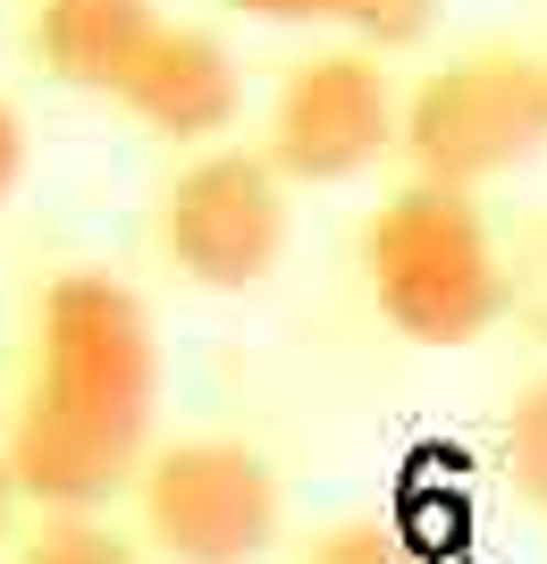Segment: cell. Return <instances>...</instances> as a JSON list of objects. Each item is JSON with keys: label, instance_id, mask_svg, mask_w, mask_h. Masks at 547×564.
Instances as JSON below:
<instances>
[{"label": "cell", "instance_id": "1", "mask_svg": "<svg viewBox=\"0 0 547 564\" xmlns=\"http://www.w3.org/2000/svg\"><path fill=\"white\" fill-rule=\"evenodd\" d=\"M161 413V329L127 279L59 270L34 312V362L9 422L25 506L43 514H101L152 464Z\"/></svg>", "mask_w": 547, "mask_h": 564}, {"label": "cell", "instance_id": "2", "mask_svg": "<svg viewBox=\"0 0 547 564\" xmlns=\"http://www.w3.org/2000/svg\"><path fill=\"white\" fill-rule=\"evenodd\" d=\"M362 286L387 329L429 354L480 346L514 312V270H505L497 228L480 219L463 186H429V177L396 186L362 219Z\"/></svg>", "mask_w": 547, "mask_h": 564}, {"label": "cell", "instance_id": "3", "mask_svg": "<svg viewBox=\"0 0 547 564\" xmlns=\"http://www.w3.org/2000/svg\"><path fill=\"white\" fill-rule=\"evenodd\" d=\"M413 177L429 186H489L547 152V59L539 51H472L429 68L405 94V143Z\"/></svg>", "mask_w": 547, "mask_h": 564}, {"label": "cell", "instance_id": "4", "mask_svg": "<svg viewBox=\"0 0 547 564\" xmlns=\"http://www.w3.org/2000/svg\"><path fill=\"white\" fill-rule=\"evenodd\" d=\"M135 514H143V540L168 564H262L278 547L286 489L262 447L203 430V438L152 447V464L135 480Z\"/></svg>", "mask_w": 547, "mask_h": 564}, {"label": "cell", "instance_id": "5", "mask_svg": "<svg viewBox=\"0 0 547 564\" xmlns=\"http://www.w3.org/2000/svg\"><path fill=\"white\" fill-rule=\"evenodd\" d=\"M168 270L186 286H211V295H244L262 286L286 253V177L262 143H211L194 152L177 177L161 186V212H152Z\"/></svg>", "mask_w": 547, "mask_h": 564}, {"label": "cell", "instance_id": "6", "mask_svg": "<svg viewBox=\"0 0 547 564\" xmlns=\"http://www.w3.org/2000/svg\"><path fill=\"white\" fill-rule=\"evenodd\" d=\"M396 143H405V94L387 85L380 51H311L270 94L262 152L278 161L286 186H346Z\"/></svg>", "mask_w": 547, "mask_h": 564}, {"label": "cell", "instance_id": "7", "mask_svg": "<svg viewBox=\"0 0 547 564\" xmlns=\"http://www.w3.org/2000/svg\"><path fill=\"white\" fill-rule=\"evenodd\" d=\"M110 101H119L127 118H143L161 143H203V152H211L244 110V76H237V59H228L219 34H203V25H186V18H161Z\"/></svg>", "mask_w": 547, "mask_h": 564}, {"label": "cell", "instance_id": "8", "mask_svg": "<svg viewBox=\"0 0 547 564\" xmlns=\"http://www.w3.org/2000/svg\"><path fill=\"white\" fill-rule=\"evenodd\" d=\"M152 25H161L152 0H34L25 43H34V68L51 85H68V94H119L135 51L152 43Z\"/></svg>", "mask_w": 547, "mask_h": 564}, {"label": "cell", "instance_id": "9", "mask_svg": "<svg viewBox=\"0 0 547 564\" xmlns=\"http://www.w3.org/2000/svg\"><path fill=\"white\" fill-rule=\"evenodd\" d=\"M497 464H505V480H514V497H523L530 514H547V371L514 397V413L497 430Z\"/></svg>", "mask_w": 547, "mask_h": 564}, {"label": "cell", "instance_id": "10", "mask_svg": "<svg viewBox=\"0 0 547 564\" xmlns=\"http://www.w3.org/2000/svg\"><path fill=\"white\" fill-rule=\"evenodd\" d=\"M18 564H143L119 531H101L94 514H51L34 540L18 547Z\"/></svg>", "mask_w": 547, "mask_h": 564}, {"label": "cell", "instance_id": "11", "mask_svg": "<svg viewBox=\"0 0 547 564\" xmlns=\"http://www.w3.org/2000/svg\"><path fill=\"white\" fill-rule=\"evenodd\" d=\"M295 564H413V556L387 522H337V531H320Z\"/></svg>", "mask_w": 547, "mask_h": 564}, {"label": "cell", "instance_id": "12", "mask_svg": "<svg viewBox=\"0 0 547 564\" xmlns=\"http://www.w3.org/2000/svg\"><path fill=\"white\" fill-rule=\"evenodd\" d=\"M237 18H262V25H337L346 0H228Z\"/></svg>", "mask_w": 547, "mask_h": 564}, {"label": "cell", "instance_id": "13", "mask_svg": "<svg viewBox=\"0 0 547 564\" xmlns=\"http://www.w3.org/2000/svg\"><path fill=\"white\" fill-rule=\"evenodd\" d=\"M505 270H514V312H530L539 337H547V245H539V253H523V261H505Z\"/></svg>", "mask_w": 547, "mask_h": 564}, {"label": "cell", "instance_id": "14", "mask_svg": "<svg viewBox=\"0 0 547 564\" xmlns=\"http://www.w3.org/2000/svg\"><path fill=\"white\" fill-rule=\"evenodd\" d=\"M18 177H25V118L9 110V94H0V203L18 194Z\"/></svg>", "mask_w": 547, "mask_h": 564}, {"label": "cell", "instance_id": "15", "mask_svg": "<svg viewBox=\"0 0 547 564\" xmlns=\"http://www.w3.org/2000/svg\"><path fill=\"white\" fill-rule=\"evenodd\" d=\"M18 506H25V489H18V464H9V438H0V547L18 531Z\"/></svg>", "mask_w": 547, "mask_h": 564}]
</instances>
